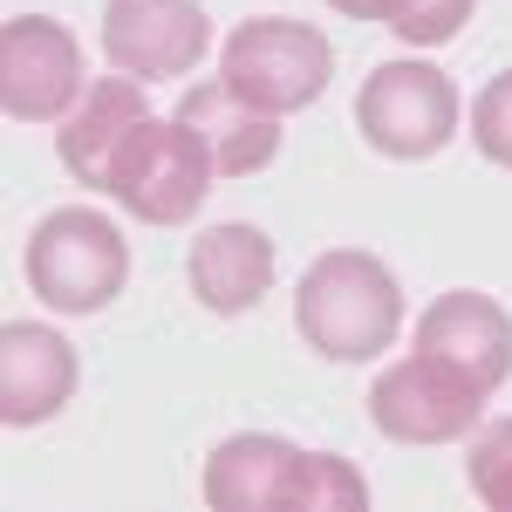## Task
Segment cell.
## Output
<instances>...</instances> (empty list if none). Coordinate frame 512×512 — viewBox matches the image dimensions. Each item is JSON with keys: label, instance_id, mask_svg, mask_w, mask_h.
Returning a JSON list of instances; mask_svg holds the SVG:
<instances>
[{"label": "cell", "instance_id": "6da1fadb", "mask_svg": "<svg viewBox=\"0 0 512 512\" xmlns=\"http://www.w3.org/2000/svg\"><path fill=\"white\" fill-rule=\"evenodd\" d=\"M205 506L212 512H355L369 506V478L335 451H301L287 437L239 431L205 458Z\"/></svg>", "mask_w": 512, "mask_h": 512}, {"label": "cell", "instance_id": "8fae6325", "mask_svg": "<svg viewBox=\"0 0 512 512\" xmlns=\"http://www.w3.org/2000/svg\"><path fill=\"white\" fill-rule=\"evenodd\" d=\"M82 383L76 342L41 328V321H7L0 328V417L14 431L28 424H48Z\"/></svg>", "mask_w": 512, "mask_h": 512}, {"label": "cell", "instance_id": "7c38bea8", "mask_svg": "<svg viewBox=\"0 0 512 512\" xmlns=\"http://www.w3.org/2000/svg\"><path fill=\"white\" fill-rule=\"evenodd\" d=\"M178 123L198 130V144L212 151L219 178H253V171H267V164L280 158V117L253 110L226 76L192 82V89L178 96Z\"/></svg>", "mask_w": 512, "mask_h": 512}, {"label": "cell", "instance_id": "3957f363", "mask_svg": "<svg viewBox=\"0 0 512 512\" xmlns=\"http://www.w3.org/2000/svg\"><path fill=\"white\" fill-rule=\"evenodd\" d=\"M212 178H219V164L198 144L192 123L137 117L117 144H110V158H103V171H96L89 192L117 198L123 212L144 219V226H185L198 205H205Z\"/></svg>", "mask_w": 512, "mask_h": 512}, {"label": "cell", "instance_id": "e0dca14e", "mask_svg": "<svg viewBox=\"0 0 512 512\" xmlns=\"http://www.w3.org/2000/svg\"><path fill=\"white\" fill-rule=\"evenodd\" d=\"M472 144H478V158H492L499 171H512V69L478 89V103H472Z\"/></svg>", "mask_w": 512, "mask_h": 512}, {"label": "cell", "instance_id": "30bf717a", "mask_svg": "<svg viewBox=\"0 0 512 512\" xmlns=\"http://www.w3.org/2000/svg\"><path fill=\"white\" fill-rule=\"evenodd\" d=\"M417 349L492 396L512 376V315L492 294H478V287H451V294H437L431 308H424Z\"/></svg>", "mask_w": 512, "mask_h": 512}, {"label": "cell", "instance_id": "2e32d148", "mask_svg": "<svg viewBox=\"0 0 512 512\" xmlns=\"http://www.w3.org/2000/svg\"><path fill=\"white\" fill-rule=\"evenodd\" d=\"M465 485L478 492V506L512 512V417H492L472 437V458H465Z\"/></svg>", "mask_w": 512, "mask_h": 512}, {"label": "cell", "instance_id": "52a82bcc", "mask_svg": "<svg viewBox=\"0 0 512 512\" xmlns=\"http://www.w3.org/2000/svg\"><path fill=\"white\" fill-rule=\"evenodd\" d=\"M369 417L376 431L396 444H458L478 431L485 417V390L465 383L458 369L431 362L424 349H410L403 362H390L376 383H369Z\"/></svg>", "mask_w": 512, "mask_h": 512}, {"label": "cell", "instance_id": "277c9868", "mask_svg": "<svg viewBox=\"0 0 512 512\" xmlns=\"http://www.w3.org/2000/svg\"><path fill=\"white\" fill-rule=\"evenodd\" d=\"M130 280V246L96 205H62L28 233V287L55 315H103Z\"/></svg>", "mask_w": 512, "mask_h": 512}, {"label": "cell", "instance_id": "7a4b0ae2", "mask_svg": "<svg viewBox=\"0 0 512 512\" xmlns=\"http://www.w3.org/2000/svg\"><path fill=\"white\" fill-rule=\"evenodd\" d=\"M294 328L328 362H369V355L390 349L396 328H403V287H396V274L376 253L328 246L315 267L301 274Z\"/></svg>", "mask_w": 512, "mask_h": 512}, {"label": "cell", "instance_id": "4fadbf2b", "mask_svg": "<svg viewBox=\"0 0 512 512\" xmlns=\"http://www.w3.org/2000/svg\"><path fill=\"white\" fill-rule=\"evenodd\" d=\"M185 274H192V294L212 315H246L274 287V239L260 226H239V219L205 226L185 253Z\"/></svg>", "mask_w": 512, "mask_h": 512}, {"label": "cell", "instance_id": "9c48e42d", "mask_svg": "<svg viewBox=\"0 0 512 512\" xmlns=\"http://www.w3.org/2000/svg\"><path fill=\"white\" fill-rule=\"evenodd\" d=\"M212 48V21L198 0H110L103 7V55L137 82L192 76Z\"/></svg>", "mask_w": 512, "mask_h": 512}, {"label": "cell", "instance_id": "9a60e30c", "mask_svg": "<svg viewBox=\"0 0 512 512\" xmlns=\"http://www.w3.org/2000/svg\"><path fill=\"white\" fill-rule=\"evenodd\" d=\"M328 7L349 14V21H383L410 48H444V41L465 35L478 0H328Z\"/></svg>", "mask_w": 512, "mask_h": 512}, {"label": "cell", "instance_id": "8992f818", "mask_svg": "<svg viewBox=\"0 0 512 512\" xmlns=\"http://www.w3.org/2000/svg\"><path fill=\"white\" fill-rule=\"evenodd\" d=\"M458 82L437 62H383L355 89V130L369 137V151L396 164H424L458 137Z\"/></svg>", "mask_w": 512, "mask_h": 512}, {"label": "cell", "instance_id": "5b68a950", "mask_svg": "<svg viewBox=\"0 0 512 512\" xmlns=\"http://www.w3.org/2000/svg\"><path fill=\"white\" fill-rule=\"evenodd\" d=\"M219 76L267 117H294L308 110L328 76H335V48L315 21H287V14H253L239 21L226 48H219Z\"/></svg>", "mask_w": 512, "mask_h": 512}, {"label": "cell", "instance_id": "5bb4252c", "mask_svg": "<svg viewBox=\"0 0 512 512\" xmlns=\"http://www.w3.org/2000/svg\"><path fill=\"white\" fill-rule=\"evenodd\" d=\"M137 117H151V103H144V82L137 76H103L82 89V103L62 117V130H55V151H62V171L76 178V185H96V171H103V158H110V144H117L123 130Z\"/></svg>", "mask_w": 512, "mask_h": 512}, {"label": "cell", "instance_id": "ba28073f", "mask_svg": "<svg viewBox=\"0 0 512 512\" xmlns=\"http://www.w3.org/2000/svg\"><path fill=\"white\" fill-rule=\"evenodd\" d=\"M82 41L48 14L0 21V110L14 123H62L82 103Z\"/></svg>", "mask_w": 512, "mask_h": 512}]
</instances>
